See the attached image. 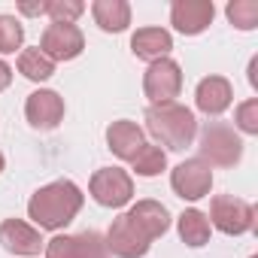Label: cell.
<instances>
[{"label":"cell","mask_w":258,"mask_h":258,"mask_svg":"<svg viewBox=\"0 0 258 258\" xmlns=\"http://www.w3.org/2000/svg\"><path fill=\"white\" fill-rule=\"evenodd\" d=\"M82 204H85V195L73 179H55L31 195L28 219L40 231H61L79 216Z\"/></svg>","instance_id":"1"},{"label":"cell","mask_w":258,"mask_h":258,"mask_svg":"<svg viewBox=\"0 0 258 258\" xmlns=\"http://www.w3.org/2000/svg\"><path fill=\"white\" fill-rule=\"evenodd\" d=\"M146 131L155 140V146H164L170 152H182L198 137V118L188 106L170 100V103H152L146 109Z\"/></svg>","instance_id":"2"},{"label":"cell","mask_w":258,"mask_h":258,"mask_svg":"<svg viewBox=\"0 0 258 258\" xmlns=\"http://www.w3.org/2000/svg\"><path fill=\"white\" fill-rule=\"evenodd\" d=\"M198 158L210 167H237L243 161V137L228 121H207L198 131Z\"/></svg>","instance_id":"3"},{"label":"cell","mask_w":258,"mask_h":258,"mask_svg":"<svg viewBox=\"0 0 258 258\" xmlns=\"http://www.w3.org/2000/svg\"><path fill=\"white\" fill-rule=\"evenodd\" d=\"M210 228L228 234V237H243L255 231V207L237 195H216L210 204Z\"/></svg>","instance_id":"4"},{"label":"cell","mask_w":258,"mask_h":258,"mask_svg":"<svg viewBox=\"0 0 258 258\" xmlns=\"http://www.w3.org/2000/svg\"><path fill=\"white\" fill-rule=\"evenodd\" d=\"M88 195L106 210H121L134 198V176L121 167H100L88 182Z\"/></svg>","instance_id":"5"},{"label":"cell","mask_w":258,"mask_h":258,"mask_svg":"<svg viewBox=\"0 0 258 258\" xmlns=\"http://www.w3.org/2000/svg\"><path fill=\"white\" fill-rule=\"evenodd\" d=\"M182 91V67L173 61V58H161V61H152L143 73V94L149 97V106L152 103H170L176 100Z\"/></svg>","instance_id":"6"},{"label":"cell","mask_w":258,"mask_h":258,"mask_svg":"<svg viewBox=\"0 0 258 258\" xmlns=\"http://www.w3.org/2000/svg\"><path fill=\"white\" fill-rule=\"evenodd\" d=\"M170 188L182 201H201L213 191V167L201 158H185L170 170Z\"/></svg>","instance_id":"7"},{"label":"cell","mask_w":258,"mask_h":258,"mask_svg":"<svg viewBox=\"0 0 258 258\" xmlns=\"http://www.w3.org/2000/svg\"><path fill=\"white\" fill-rule=\"evenodd\" d=\"M103 240H106L109 255H115V258H146L149 249H152V240L131 222L127 213L112 219V225L103 234Z\"/></svg>","instance_id":"8"},{"label":"cell","mask_w":258,"mask_h":258,"mask_svg":"<svg viewBox=\"0 0 258 258\" xmlns=\"http://www.w3.org/2000/svg\"><path fill=\"white\" fill-rule=\"evenodd\" d=\"M46 258H109L106 240L97 231H82V234H55L46 240Z\"/></svg>","instance_id":"9"},{"label":"cell","mask_w":258,"mask_h":258,"mask_svg":"<svg viewBox=\"0 0 258 258\" xmlns=\"http://www.w3.org/2000/svg\"><path fill=\"white\" fill-rule=\"evenodd\" d=\"M37 49H40L52 64H58V61H73V58L82 55L85 37H82L79 25H55V22H52V25L43 31Z\"/></svg>","instance_id":"10"},{"label":"cell","mask_w":258,"mask_h":258,"mask_svg":"<svg viewBox=\"0 0 258 258\" xmlns=\"http://www.w3.org/2000/svg\"><path fill=\"white\" fill-rule=\"evenodd\" d=\"M216 19V4L213 0H173L170 4V25L182 37H198L204 34Z\"/></svg>","instance_id":"11"},{"label":"cell","mask_w":258,"mask_h":258,"mask_svg":"<svg viewBox=\"0 0 258 258\" xmlns=\"http://www.w3.org/2000/svg\"><path fill=\"white\" fill-rule=\"evenodd\" d=\"M0 243H4V249L10 255H19V258H37L46 249L43 231L25 219H4L0 222Z\"/></svg>","instance_id":"12"},{"label":"cell","mask_w":258,"mask_h":258,"mask_svg":"<svg viewBox=\"0 0 258 258\" xmlns=\"http://www.w3.org/2000/svg\"><path fill=\"white\" fill-rule=\"evenodd\" d=\"M64 97L52 88H37L34 94H28L25 100V118L37 131H52L64 121Z\"/></svg>","instance_id":"13"},{"label":"cell","mask_w":258,"mask_h":258,"mask_svg":"<svg viewBox=\"0 0 258 258\" xmlns=\"http://www.w3.org/2000/svg\"><path fill=\"white\" fill-rule=\"evenodd\" d=\"M231 103H234V85H231V79H225L219 73H210V76H204L198 82V88H195V106L204 115L219 118L222 112L231 109Z\"/></svg>","instance_id":"14"},{"label":"cell","mask_w":258,"mask_h":258,"mask_svg":"<svg viewBox=\"0 0 258 258\" xmlns=\"http://www.w3.org/2000/svg\"><path fill=\"white\" fill-rule=\"evenodd\" d=\"M143 143H146V131L131 118H118V121H112L106 127V149L118 161H131L140 152Z\"/></svg>","instance_id":"15"},{"label":"cell","mask_w":258,"mask_h":258,"mask_svg":"<svg viewBox=\"0 0 258 258\" xmlns=\"http://www.w3.org/2000/svg\"><path fill=\"white\" fill-rule=\"evenodd\" d=\"M127 216H131V222H134L152 243L170 231V210H167L161 201H152V198L137 201L131 210H127Z\"/></svg>","instance_id":"16"},{"label":"cell","mask_w":258,"mask_h":258,"mask_svg":"<svg viewBox=\"0 0 258 258\" xmlns=\"http://www.w3.org/2000/svg\"><path fill=\"white\" fill-rule=\"evenodd\" d=\"M131 52L140 58V61H161V58H170L173 52V37L167 28H137L134 37H131Z\"/></svg>","instance_id":"17"},{"label":"cell","mask_w":258,"mask_h":258,"mask_svg":"<svg viewBox=\"0 0 258 258\" xmlns=\"http://www.w3.org/2000/svg\"><path fill=\"white\" fill-rule=\"evenodd\" d=\"M91 19L103 34H121L131 25V4L127 0H94Z\"/></svg>","instance_id":"18"},{"label":"cell","mask_w":258,"mask_h":258,"mask_svg":"<svg viewBox=\"0 0 258 258\" xmlns=\"http://www.w3.org/2000/svg\"><path fill=\"white\" fill-rule=\"evenodd\" d=\"M176 231H179V240H182L185 246H191V249L207 246V243H210V234H213L207 213H204V210H195V207L185 210V213L176 219Z\"/></svg>","instance_id":"19"},{"label":"cell","mask_w":258,"mask_h":258,"mask_svg":"<svg viewBox=\"0 0 258 258\" xmlns=\"http://www.w3.org/2000/svg\"><path fill=\"white\" fill-rule=\"evenodd\" d=\"M16 67H19V73H22L25 79H31V82H46V79L55 76V64H52L40 49H22L19 58H16Z\"/></svg>","instance_id":"20"},{"label":"cell","mask_w":258,"mask_h":258,"mask_svg":"<svg viewBox=\"0 0 258 258\" xmlns=\"http://www.w3.org/2000/svg\"><path fill=\"white\" fill-rule=\"evenodd\" d=\"M131 170H134L137 176L152 179V176H158V173L167 170V152H164L161 146H155V143H143L140 152L131 158Z\"/></svg>","instance_id":"21"},{"label":"cell","mask_w":258,"mask_h":258,"mask_svg":"<svg viewBox=\"0 0 258 258\" xmlns=\"http://www.w3.org/2000/svg\"><path fill=\"white\" fill-rule=\"evenodd\" d=\"M25 49V28L16 16L0 13V55H16Z\"/></svg>","instance_id":"22"},{"label":"cell","mask_w":258,"mask_h":258,"mask_svg":"<svg viewBox=\"0 0 258 258\" xmlns=\"http://www.w3.org/2000/svg\"><path fill=\"white\" fill-rule=\"evenodd\" d=\"M225 16L237 31H255L258 28V0H231L225 7Z\"/></svg>","instance_id":"23"},{"label":"cell","mask_w":258,"mask_h":258,"mask_svg":"<svg viewBox=\"0 0 258 258\" xmlns=\"http://www.w3.org/2000/svg\"><path fill=\"white\" fill-rule=\"evenodd\" d=\"M234 131L246 137H258V97H249L237 103L234 109Z\"/></svg>","instance_id":"24"},{"label":"cell","mask_w":258,"mask_h":258,"mask_svg":"<svg viewBox=\"0 0 258 258\" xmlns=\"http://www.w3.org/2000/svg\"><path fill=\"white\" fill-rule=\"evenodd\" d=\"M82 13H85L82 0H46V16L55 25H76Z\"/></svg>","instance_id":"25"},{"label":"cell","mask_w":258,"mask_h":258,"mask_svg":"<svg viewBox=\"0 0 258 258\" xmlns=\"http://www.w3.org/2000/svg\"><path fill=\"white\" fill-rule=\"evenodd\" d=\"M19 13L22 16H46V0H43V4H19Z\"/></svg>","instance_id":"26"},{"label":"cell","mask_w":258,"mask_h":258,"mask_svg":"<svg viewBox=\"0 0 258 258\" xmlns=\"http://www.w3.org/2000/svg\"><path fill=\"white\" fill-rule=\"evenodd\" d=\"M10 82H13V67H10L4 58H0V91H7Z\"/></svg>","instance_id":"27"},{"label":"cell","mask_w":258,"mask_h":258,"mask_svg":"<svg viewBox=\"0 0 258 258\" xmlns=\"http://www.w3.org/2000/svg\"><path fill=\"white\" fill-rule=\"evenodd\" d=\"M249 85H252V88H258V58H252V61H249Z\"/></svg>","instance_id":"28"},{"label":"cell","mask_w":258,"mask_h":258,"mask_svg":"<svg viewBox=\"0 0 258 258\" xmlns=\"http://www.w3.org/2000/svg\"><path fill=\"white\" fill-rule=\"evenodd\" d=\"M7 170V158H4V152H0V173Z\"/></svg>","instance_id":"29"},{"label":"cell","mask_w":258,"mask_h":258,"mask_svg":"<svg viewBox=\"0 0 258 258\" xmlns=\"http://www.w3.org/2000/svg\"><path fill=\"white\" fill-rule=\"evenodd\" d=\"M249 258H258V255H249Z\"/></svg>","instance_id":"30"}]
</instances>
